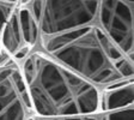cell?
I'll use <instances>...</instances> for the list:
<instances>
[{"mask_svg":"<svg viewBox=\"0 0 134 120\" xmlns=\"http://www.w3.org/2000/svg\"><path fill=\"white\" fill-rule=\"evenodd\" d=\"M37 118L99 114L100 89L41 50L30 52L19 66Z\"/></svg>","mask_w":134,"mask_h":120,"instance_id":"obj_1","label":"cell"},{"mask_svg":"<svg viewBox=\"0 0 134 120\" xmlns=\"http://www.w3.org/2000/svg\"><path fill=\"white\" fill-rule=\"evenodd\" d=\"M40 41L46 54L99 89L133 79V61L96 24L40 37Z\"/></svg>","mask_w":134,"mask_h":120,"instance_id":"obj_2","label":"cell"},{"mask_svg":"<svg viewBox=\"0 0 134 120\" xmlns=\"http://www.w3.org/2000/svg\"><path fill=\"white\" fill-rule=\"evenodd\" d=\"M99 0H43L40 37L78 29L95 22Z\"/></svg>","mask_w":134,"mask_h":120,"instance_id":"obj_3","label":"cell"},{"mask_svg":"<svg viewBox=\"0 0 134 120\" xmlns=\"http://www.w3.org/2000/svg\"><path fill=\"white\" fill-rule=\"evenodd\" d=\"M97 17L104 34L133 61V5L125 0H99Z\"/></svg>","mask_w":134,"mask_h":120,"instance_id":"obj_4","label":"cell"},{"mask_svg":"<svg viewBox=\"0 0 134 120\" xmlns=\"http://www.w3.org/2000/svg\"><path fill=\"white\" fill-rule=\"evenodd\" d=\"M32 106L17 64L0 67V120H28Z\"/></svg>","mask_w":134,"mask_h":120,"instance_id":"obj_5","label":"cell"},{"mask_svg":"<svg viewBox=\"0 0 134 120\" xmlns=\"http://www.w3.org/2000/svg\"><path fill=\"white\" fill-rule=\"evenodd\" d=\"M0 47L5 50L14 61H22L32 49L28 48L24 43L19 25V18L17 6L8 16L0 33Z\"/></svg>","mask_w":134,"mask_h":120,"instance_id":"obj_6","label":"cell"},{"mask_svg":"<svg viewBox=\"0 0 134 120\" xmlns=\"http://www.w3.org/2000/svg\"><path fill=\"white\" fill-rule=\"evenodd\" d=\"M134 83L133 79L120 82L100 89V113L111 112L133 106Z\"/></svg>","mask_w":134,"mask_h":120,"instance_id":"obj_7","label":"cell"},{"mask_svg":"<svg viewBox=\"0 0 134 120\" xmlns=\"http://www.w3.org/2000/svg\"><path fill=\"white\" fill-rule=\"evenodd\" d=\"M17 12H18L20 31H22L24 43L28 48L32 49L40 39L38 22L32 16L28 6H17Z\"/></svg>","mask_w":134,"mask_h":120,"instance_id":"obj_8","label":"cell"},{"mask_svg":"<svg viewBox=\"0 0 134 120\" xmlns=\"http://www.w3.org/2000/svg\"><path fill=\"white\" fill-rule=\"evenodd\" d=\"M99 117L100 120H134V108L131 106L111 112L99 113Z\"/></svg>","mask_w":134,"mask_h":120,"instance_id":"obj_9","label":"cell"},{"mask_svg":"<svg viewBox=\"0 0 134 120\" xmlns=\"http://www.w3.org/2000/svg\"><path fill=\"white\" fill-rule=\"evenodd\" d=\"M34 120H100L99 114L80 115V117H65V118H37Z\"/></svg>","mask_w":134,"mask_h":120,"instance_id":"obj_10","label":"cell"},{"mask_svg":"<svg viewBox=\"0 0 134 120\" xmlns=\"http://www.w3.org/2000/svg\"><path fill=\"white\" fill-rule=\"evenodd\" d=\"M14 7H16V6H13V5L0 3V33H1V29H3L5 22L7 20L8 16H10L11 12L14 10Z\"/></svg>","mask_w":134,"mask_h":120,"instance_id":"obj_11","label":"cell"},{"mask_svg":"<svg viewBox=\"0 0 134 120\" xmlns=\"http://www.w3.org/2000/svg\"><path fill=\"white\" fill-rule=\"evenodd\" d=\"M30 11L32 13V16L36 18L37 22H40L42 13V8H43V0H31L30 1Z\"/></svg>","mask_w":134,"mask_h":120,"instance_id":"obj_12","label":"cell"},{"mask_svg":"<svg viewBox=\"0 0 134 120\" xmlns=\"http://www.w3.org/2000/svg\"><path fill=\"white\" fill-rule=\"evenodd\" d=\"M12 64H16L13 58L8 55L5 50L0 47V67H5V66H8V65H12Z\"/></svg>","mask_w":134,"mask_h":120,"instance_id":"obj_13","label":"cell"},{"mask_svg":"<svg viewBox=\"0 0 134 120\" xmlns=\"http://www.w3.org/2000/svg\"><path fill=\"white\" fill-rule=\"evenodd\" d=\"M0 3H3V4H8V5H13V6H17V3H18V0H0Z\"/></svg>","mask_w":134,"mask_h":120,"instance_id":"obj_14","label":"cell"},{"mask_svg":"<svg viewBox=\"0 0 134 120\" xmlns=\"http://www.w3.org/2000/svg\"><path fill=\"white\" fill-rule=\"evenodd\" d=\"M31 0H18L17 3V6H28L30 4Z\"/></svg>","mask_w":134,"mask_h":120,"instance_id":"obj_15","label":"cell"},{"mask_svg":"<svg viewBox=\"0 0 134 120\" xmlns=\"http://www.w3.org/2000/svg\"><path fill=\"white\" fill-rule=\"evenodd\" d=\"M125 1L128 4H132V5H133V3H134V0H125Z\"/></svg>","mask_w":134,"mask_h":120,"instance_id":"obj_16","label":"cell"},{"mask_svg":"<svg viewBox=\"0 0 134 120\" xmlns=\"http://www.w3.org/2000/svg\"><path fill=\"white\" fill-rule=\"evenodd\" d=\"M34 119H35V115H32V117H30L28 120H34Z\"/></svg>","mask_w":134,"mask_h":120,"instance_id":"obj_17","label":"cell"}]
</instances>
